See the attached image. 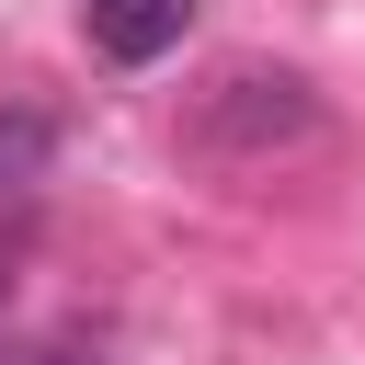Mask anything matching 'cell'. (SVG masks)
<instances>
[{
  "label": "cell",
  "mask_w": 365,
  "mask_h": 365,
  "mask_svg": "<svg viewBox=\"0 0 365 365\" xmlns=\"http://www.w3.org/2000/svg\"><path fill=\"white\" fill-rule=\"evenodd\" d=\"M80 23H91V46L114 68H148V57H171L194 34V0H80Z\"/></svg>",
  "instance_id": "cell-1"
},
{
  "label": "cell",
  "mask_w": 365,
  "mask_h": 365,
  "mask_svg": "<svg viewBox=\"0 0 365 365\" xmlns=\"http://www.w3.org/2000/svg\"><path fill=\"white\" fill-rule=\"evenodd\" d=\"M217 137L228 148H262V137H308V80H262V68H240L228 80V103H217Z\"/></svg>",
  "instance_id": "cell-2"
},
{
  "label": "cell",
  "mask_w": 365,
  "mask_h": 365,
  "mask_svg": "<svg viewBox=\"0 0 365 365\" xmlns=\"http://www.w3.org/2000/svg\"><path fill=\"white\" fill-rule=\"evenodd\" d=\"M46 160H57V125L23 114V103H0V205H23V194L46 182Z\"/></svg>",
  "instance_id": "cell-3"
},
{
  "label": "cell",
  "mask_w": 365,
  "mask_h": 365,
  "mask_svg": "<svg viewBox=\"0 0 365 365\" xmlns=\"http://www.w3.org/2000/svg\"><path fill=\"white\" fill-rule=\"evenodd\" d=\"M0 365H103V354H91V342H68V331H57V342H11V354H0Z\"/></svg>",
  "instance_id": "cell-4"
}]
</instances>
